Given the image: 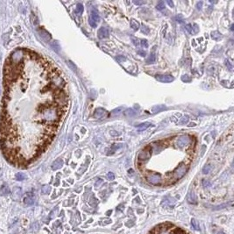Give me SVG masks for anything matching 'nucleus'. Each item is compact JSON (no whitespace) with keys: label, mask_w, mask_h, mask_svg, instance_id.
Segmentation results:
<instances>
[{"label":"nucleus","mask_w":234,"mask_h":234,"mask_svg":"<svg viewBox=\"0 0 234 234\" xmlns=\"http://www.w3.org/2000/svg\"><path fill=\"white\" fill-rule=\"evenodd\" d=\"M147 180H148V182H150L152 184H160L161 182V176L159 174L152 173V174H149L148 175H147Z\"/></svg>","instance_id":"7ed1b4c3"},{"label":"nucleus","mask_w":234,"mask_h":234,"mask_svg":"<svg viewBox=\"0 0 234 234\" xmlns=\"http://www.w3.org/2000/svg\"><path fill=\"white\" fill-rule=\"evenodd\" d=\"M122 111H123V107H118V108H117V109H115V110L112 111V114H113V115H117L119 112H122Z\"/></svg>","instance_id":"2f4dec72"},{"label":"nucleus","mask_w":234,"mask_h":234,"mask_svg":"<svg viewBox=\"0 0 234 234\" xmlns=\"http://www.w3.org/2000/svg\"><path fill=\"white\" fill-rule=\"evenodd\" d=\"M22 194V190L19 187H15L13 191V198L14 200H19Z\"/></svg>","instance_id":"9b49d317"},{"label":"nucleus","mask_w":234,"mask_h":234,"mask_svg":"<svg viewBox=\"0 0 234 234\" xmlns=\"http://www.w3.org/2000/svg\"><path fill=\"white\" fill-rule=\"evenodd\" d=\"M62 166H63V160H62L61 158H59V159H57V160H56L53 162V164H52V169H53V170H57V169L61 168Z\"/></svg>","instance_id":"1a4fd4ad"},{"label":"nucleus","mask_w":234,"mask_h":234,"mask_svg":"<svg viewBox=\"0 0 234 234\" xmlns=\"http://www.w3.org/2000/svg\"><path fill=\"white\" fill-rule=\"evenodd\" d=\"M116 60H117L118 62L122 63V62H125L126 59H125V57H124V56H117V57H116Z\"/></svg>","instance_id":"c9c22d12"},{"label":"nucleus","mask_w":234,"mask_h":234,"mask_svg":"<svg viewBox=\"0 0 234 234\" xmlns=\"http://www.w3.org/2000/svg\"><path fill=\"white\" fill-rule=\"evenodd\" d=\"M210 170H211V166H210L209 164H207V165H205V166L203 167V174L207 175V174H209Z\"/></svg>","instance_id":"5701e85b"},{"label":"nucleus","mask_w":234,"mask_h":234,"mask_svg":"<svg viewBox=\"0 0 234 234\" xmlns=\"http://www.w3.org/2000/svg\"><path fill=\"white\" fill-rule=\"evenodd\" d=\"M182 80L185 82H191V77H190L188 75H182Z\"/></svg>","instance_id":"c756f323"},{"label":"nucleus","mask_w":234,"mask_h":234,"mask_svg":"<svg viewBox=\"0 0 234 234\" xmlns=\"http://www.w3.org/2000/svg\"><path fill=\"white\" fill-rule=\"evenodd\" d=\"M105 113H106V111H105V109H103V108H98V109H97V110L95 111L93 116H94L95 118H101V117H103L105 116Z\"/></svg>","instance_id":"9d476101"},{"label":"nucleus","mask_w":234,"mask_h":234,"mask_svg":"<svg viewBox=\"0 0 234 234\" xmlns=\"http://www.w3.org/2000/svg\"><path fill=\"white\" fill-rule=\"evenodd\" d=\"M152 154V148L150 146H148L147 148H145L140 153L139 156H138V160L140 161H145L148 160Z\"/></svg>","instance_id":"f03ea898"},{"label":"nucleus","mask_w":234,"mask_h":234,"mask_svg":"<svg viewBox=\"0 0 234 234\" xmlns=\"http://www.w3.org/2000/svg\"><path fill=\"white\" fill-rule=\"evenodd\" d=\"M111 136H119L120 134H119L117 132H115V131H111Z\"/></svg>","instance_id":"c03bdc74"},{"label":"nucleus","mask_w":234,"mask_h":234,"mask_svg":"<svg viewBox=\"0 0 234 234\" xmlns=\"http://www.w3.org/2000/svg\"><path fill=\"white\" fill-rule=\"evenodd\" d=\"M173 234H188L187 232H185L183 230L180 229V228H176L174 232H173Z\"/></svg>","instance_id":"cd10ccee"},{"label":"nucleus","mask_w":234,"mask_h":234,"mask_svg":"<svg viewBox=\"0 0 234 234\" xmlns=\"http://www.w3.org/2000/svg\"><path fill=\"white\" fill-rule=\"evenodd\" d=\"M98 35L99 39H105V38L109 37V32L108 29L105 27H101L98 32Z\"/></svg>","instance_id":"0eeeda50"},{"label":"nucleus","mask_w":234,"mask_h":234,"mask_svg":"<svg viewBox=\"0 0 234 234\" xmlns=\"http://www.w3.org/2000/svg\"><path fill=\"white\" fill-rule=\"evenodd\" d=\"M141 31L143 33H145V34H149V33H150V29L148 28V26H146V25H142V27H141Z\"/></svg>","instance_id":"bb28decb"},{"label":"nucleus","mask_w":234,"mask_h":234,"mask_svg":"<svg viewBox=\"0 0 234 234\" xmlns=\"http://www.w3.org/2000/svg\"><path fill=\"white\" fill-rule=\"evenodd\" d=\"M106 176H107V179H108V180H110V181H112V180H114V179H115V175H114L112 172L108 173Z\"/></svg>","instance_id":"473e14b6"},{"label":"nucleus","mask_w":234,"mask_h":234,"mask_svg":"<svg viewBox=\"0 0 234 234\" xmlns=\"http://www.w3.org/2000/svg\"><path fill=\"white\" fill-rule=\"evenodd\" d=\"M11 193V190L9 189V187L7 185L4 184L0 188V196L2 197H6Z\"/></svg>","instance_id":"ddd939ff"},{"label":"nucleus","mask_w":234,"mask_h":234,"mask_svg":"<svg viewBox=\"0 0 234 234\" xmlns=\"http://www.w3.org/2000/svg\"><path fill=\"white\" fill-rule=\"evenodd\" d=\"M131 39H132V41L133 42V44L135 45V46H139L140 45V42H139V40L135 38L134 36H131Z\"/></svg>","instance_id":"f704fd0d"},{"label":"nucleus","mask_w":234,"mask_h":234,"mask_svg":"<svg viewBox=\"0 0 234 234\" xmlns=\"http://www.w3.org/2000/svg\"><path fill=\"white\" fill-rule=\"evenodd\" d=\"M140 42H141L140 44H141V46L143 47V48H147L148 47V40H142Z\"/></svg>","instance_id":"58836bf2"},{"label":"nucleus","mask_w":234,"mask_h":234,"mask_svg":"<svg viewBox=\"0 0 234 234\" xmlns=\"http://www.w3.org/2000/svg\"><path fill=\"white\" fill-rule=\"evenodd\" d=\"M149 126H152V124L149 123V122H145V123L139 125L137 126V128H138L139 131H145V130L148 129Z\"/></svg>","instance_id":"2eb2a0df"},{"label":"nucleus","mask_w":234,"mask_h":234,"mask_svg":"<svg viewBox=\"0 0 234 234\" xmlns=\"http://www.w3.org/2000/svg\"><path fill=\"white\" fill-rule=\"evenodd\" d=\"M190 143V138L188 135L180 136L178 139H177V141H176L177 146L181 148L188 147Z\"/></svg>","instance_id":"20e7f679"},{"label":"nucleus","mask_w":234,"mask_h":234,"mask_svg":"<svg viewBox=\"0 0 234 234\" xmlns=\"http://www.w3.org/2000/svg\"><path fill=\"white\" fill-rule=\"evenodd\" d=\"M156 8H157V10H159V11L163 10V9L165 8V3H164V1H160V2H158V4H157V6H156Z\"/></svg>","instance_id":"b1692460"},{"label":"nucleus","mask_w":234,"mask_h":234,"mask_svg":"<svg viewBox=\"0 0 234 234\" xmlns=\"http://www.w3.org/2000/svg\"><path fill=\"white\" fill-rule=\"evenodd\" d=\"M155 78L161 82H171L174 81V77L170 75H157Z\"/></svg>","instance_id":"39448f33"},{"label":"nucleus","mask_w":234,"mask_h":234,"mask_svg":"<svg viewBox=\"0 0 234 234\" xmlns=\"http://www.w3.org/2000/svg\"><path fill=\"white\" fill-rule=\"evenodd\" d=\"M175 21L176 22H178V23H182L183 21H184V19H183V16L182 15H181V14H178L177 16H175Z\"/></svg>","instance_id":"a878e982"},{"label":"nucleus","mask_w":234,"mask_h":234,"mask_svg":"<svg viewBox=\"0 0 234 234\" xmlns=\"http://www.w3.org/2000/svg\"><path fill=\"white\" fill-rule=\"evenodd\" d=\"M50 191H51V188H50V186H48V185H44L43 187H42V189H41L42 194H45V195L49 194Z\"/></svg>","instance_id":"6ab92c4d"},{"label":"nucleus","mask_w":234,"mask_h":234,"mask_svg":"<svg viewBox=\"0 0 234 234\" xmlns=\"http://www.w3.org/2000/svg\"><path fill=\"white\" fill-rule=\"evenodd\" d=\"M225 65H226V67H228V68H229V69H230V70H232V64L228 62V61H226V62H225Z\"/></svg>","instance_id":"37998d69"},{"label":"nucleus","mask_w":234,"mask_h":234,"mask_svg":"<svg viewBox=\"0 0 234 234\" xmlns=\"http://www.w3.org/2000/svg\"><path fill=\"white\" fill-rule=\"evenodd\" d=\"M199 31V26L197 25V24H193L192 25V32H193V34H196Z\"/></svg>","instance_id":"c85d7f7f"},{"label":"nucleus","mask_w":234,"mask_h":234,"mask_svg":"<svg viewBox=\"0 0 234 234\" xmlns=\"http://www.w3.org/2000/svg\"><path fill=\"white\" fill-rule=\"evenodd\" d=\"M211 38L214 40H218L222 38V34L217 31H214L211 33Z\"/></svg>","instance_id":"f3484780"},{"label":"nucleus","mask_w":234,"mask_h":234,"mask_svg":"<svg viewBox=\"0 0 234 234\" xmlns=\"http://www.w3.org/2000/svg\"><path fill=\"white\" fill-rule=\"evenodd\" d=\"M231 30H232V31L233 30V25H232V26H231Z\"/></svg>","instance_id":"de8ad7c7"},{"label":"nucleus","mask_w":234,"mask_h":234,"mask_svg":"<svg viewBox=\"0 0 234 234\" xmlns=\"http://www.w3.org/2000/svg\"><path fill=\"white\" fill-rule=\"evenodd\" d=\"M15 179H16L17 181L21 182V181H24V180H25V175L24 174H22V173H18V174H16V175H15Z\"/></svg>","instance_id":"aec40b11"},{"label":"nucleus","mask_w":234,"mask_h":234,"mask_svg":"<svg viewBox=\"0 0 234 234\" xmlns=\"http://www.w3.org/2000/svg\"><path fill=\"white\" fill-rule=\"evenodd\" d=\"M187 170H188V167L185 164H182L177 168H175V170L173 173V177L175 180L182 178L185 175V174L187 173Z\"/></svg>","instance_id":"f257e3e1"},{"label":"nucleus","mask_w":234,"mask_h":234,"mask_svg":"<svg viewBox=\"0 0 234 234\" xmlns=\"http://www.w3.org/2000/svg\"><path fill=\"white\" fill-rule=\"evenodd\" d=\"M125 116H134L135 113L133 112V111L132 109H129V110H126V111H125Z\"/></svg>","instance_id":"7c9ffc66"},{"label":"nucleus","mask_w":234,"mask_h":234,"mask_svg":"<svg viewBox=\"0 0 234 234\" xmlns=\"http://www.w3.org/2000/svg\"><path fill=\"white\" fill-rule=\"evenodd\" d=\"M191 224H192V226H193V228H194L195 230H197V231H200L199 224L197 223V221L196 220V219L192 218V220H191Z\"/></svg>","instance_id":"412c9836"},{"label":"nucleus","mask_w":234,"mask_h":234,"mask_svg":"<svg viewBox=\"0 0 234 234\" xmlns=\"http://www.w3.org/2000/svg\"><path fill=\"white\" fill-rule=\"evenodd\" d=\"M167 3L168 4V6H169L174 7V3H173L172 1H169V0H167Z\"/></svg>","instance_id":"a18cd8bd"},{"label":"nucleus","mask_w":234,"mask_h":234,"mask_svg":"<svg viewBox=\"0 0 234 234\" xmlns=\"http://www.w3.org/2000/svg\"><path fill=\"white\" fill-rule=\"evenodd\" d=\"M102 182H103V180H98V182L96 183V187H98L99 183H102Z\"/></svg>","instance_id":"49530a36"},{"label":"nucleus","mask_w":234,"mask_h":234,"mask_svg":"<svg viewBox=\"0 0 234 234\" xmlns=\"http://www.w3.org/2000/svg\"><path fill=\"white\" fill-rule=\"evenodd\" d=\"M34 200H35V197H34V195L33 193H27L25 194V197H24V203L25 205H33L34 203Z\"/></svg>","instance_id":"423d86ee"},{"label":"nucleus","mask_w":234,"mask_h":234,"mask_svg":"<svg viewBox=\"0 0 234 234\" xmlns=\"http://www.w3.org/2000/svg\"><path fill=\"white\" fill-rule=\"evenodd\" d=\"M90 19H92L94 22H96L97 24L100 21V16L97 9H92L91 14H90Z\"/></svg>","instance_id":"6e6552de"},{"label":"nucleus","mask_w":234,"mask_h":234,"mask_svg":"<svg viewBox=\"0 0 234 234\" xmlns=\"http://www.w3.org/2000/svg\"><path fill=\"white\" fill-rule=\"evenodd\" d=\"M121 148H122V144H121V143H115V144H113V145L111 146V152L109 153V155H111L114 152H116L117 150L120 149Z\"/></svg>","instance_id":"4468645a"},{"label":"nucleus","mask_w":234,"mask_h":234,"mask_svg":"<svg viewBox=\"0 0 234 234\" xmlns=\"http://www.w3.org/2000/svg\"><path fill=\"white\" fill-rule=\"evenodd\" d=\"M185 28H186V30L189 32L190 33L193 34V32H192V25L189 24V25H187L186 26H185Z\"/></svg>","instance_id":"4c0bfd02"},{"label":"nucleus","mask_w":234,"mask_h":234,"mask_svg":"<svg viewBox=\"0 0 234 234\" xmlns=\"http://www.w3.org/2000/svg\"><path fill=\"white\" fill-rule=\"evenodd\" d=\"M82 12H83V6H82V4H78L76 8H75V13L79 15V14H81Z\"/></svg>","instance_id":"4be33fe9"},{"label":"nucleus","mask_w":234,"mask_h":234,"mask_svg":"<svg viewBox=\"0 0 234 234\" xmlns=\"http://www.w3.org/2000/svg\"><path fill=\"white\" fill-rule=\"evenodd\" d=\"M133 3L135 4V5H137V6H140V5H143V4H145L146 2H143V1H133Z\"/></svg>","instance_id":"79ce46f5"},{"label":"nucleus","mask_w":234,"mask_h":234,"mask_svg":"<svg viewBox=\"0 0 234 234\" xmlns=\"http://www.w3.org/2000/svg\"><path fill=\"white\" fill-rule=\"evenodd\" d=\"M165 109V106L163 105H157V106H154L153 108V112H159V111H162Z\"/></svg>","instance_id":"393cba45"},{"label":"nucleus","mask_w":234,"mask_h":234,"mask_svg":"<svg viewBox=\"0 0 234 234\" xmlns=\"http://www.w3.org/2000/svg\"><path fill=\"white\" fill-rule=\"evenodd\" d=\"M130 25H131V27L133 29V30H139V28H140V23L135 20V19H131V23H130Z\"/></svg>","instance_id":"dca6fc26"},{"label":"nucleus","mask_w":234,"mask_h":234,"mask_svg":"<svg viewBox=\"0 0 234 234\" xmlns=\"http://www.w3.org/2000/svg\"><path fill=\"white\" fill-rule=\"evenodd\" d=\"M202 6H203V2L202 1H200V2H198L197 5V8L198 10H201L202 9Z\"/></svg>","instance_id":"a19ab883"},{"label":"nucleus","mask_w":234,"mask_h":234,"mask_svg":"<svg viewBox=\"0 0 234 234\" xmlns=\"http://www.w3.org/2000/svg\"><path fill=\"white\" fill-rule=\"evenodd\" d=\"M156 61V56H155V54H154V52H153L150 56H149V58H148V60H147V63H154V62Z\"/></svg>","instance_id":"a211bd4d"},{"label":"nucleus","mask_w":234,"mask_h":234,"mask_svg":"<svg viewBox=\"0 0 234 234\" xmlns=\"http://www.w3.org/2000/svg\"><path fill=\"white\" fill-rule=\"evenodd\" d=\"M138 54L140 55L141 56H147V52H146V51H143V50H138Z\"/></svg>","instance_id":"ea45409f"},{"label":"nucleus","mask_w":234,"mask_h":234,"mask_svg":"<svg viewBox=\"0 0 234 234\" xmlns=\"http://www.w3.org/2000/svg\"><path fill=\"white\" fill-rule=\"evenodd\" d=\"M89 24L90 25V26H91V27H94V28H95V27H97V25H98V24H97L96 22H94L92 19H90V18L89 19Z\"/></svg>","instance_id":"e433bc0d"},{"label":"nucleus","mask_w":234,"mask_h":234,"mask_svg":"<svg viewBox=\"0 0 234 234\" xmlns=\"http://www.w3.org/2000/svg\"><path fill=\"white\" fill-rule=\"evenodd\" d=\"M203 187H204V188H208V187H209V186L211 185V183L209 182L208 180H205V179H203Z\"/></svg>","instance_id":"72a5a7b5"},{"label":"nucleus","mask_w":234,"mask_h":234,"mask_svg":"<svg viewBox=\"0 0 234 234\" xmlns=\"http://www.w3.org/2000/svg\"><path fill=\"white\" fill-rule=\"evenodd\" d=\"M187 200H188L189 203H192V204H196V203H197V197H196L194 191H190V192L189 193V195H188V197H187Z\"/></svg>","instance_id":"f8f14e48"}]
</instances>
